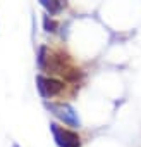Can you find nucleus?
<instances>
[{"instance_id":"f257e3e1","label":"nucleus","mask_w":141,"mask_h":147,"mask_svg":"<svg viewBox=\"0 0 141 147\" xmlns=\"http://www.w3.org/2000/svg\"><path fill=\"white\" fill-rule=\"evenodd\" d=\"M45 107L55 116L59 118L62 123L69 125V126H79L81 121H79V116L76 113V109L70 106V104H65V102H50V104H45Z\"/></svg>"},{"instance_id":"f03ea898","label":"nucleus","mask_w":141,"mask_h":147,"mask_svg":"<svg viewBox=\"0 0 141 147\" xmlns=\"http://www.w3.org/2000/svg\"><path fill=\"white\" fill-rule=\"evenodd\" d=\"M50 130H52L53 138L59 147H79L81 145V138L76 131L65 130V128L59 126L57 123H50Z\"/></svg>"},{"instance_id":"7ed1b4c3","label":"nucleus","mask_w":141,"mask_h":147,"mask_svg":"<svg viewBox=\"0 0 141 147\" xmlns=\"http://www.w3.org/2000/svg\"><path fill=\"white\" fill-rule=\"evenodd\" d=\"M36 87L43 97H55L64 90V83L55 78H45V76H36Z\"/></svg>"},{"instance_id":"20e7f679","label":"nucleus","mask_w":141,"mask_h":147,"mask_svg":"<svg viewBox=\"0 0 141 147\" xmlns=\"http://www.w3.org/2000/svg\"><path fill=\"white\" fill-rule=\"evenodd\" d=\"M40 4L47 9L48 14H59L62 11V2L59 0H40Z\"/></svg>"},{"instance_id":"39448f33","label":"nucleus","mask_w":141,"mask_h":147,"mask_svg":"<svg viewBox=\"0 0 141 147\" xmlns=\"http://www.w3.org/2000/svg\"><path fill=\"white\" fill-rule=\"evenodd\" d=\"M43 26H45V30H47V31H50V33L57 31V23H55L53 19H50L48 16H45V18H43Z\"/></svg>"},{"instance_id":"423d86ee","label":"nucleus","mask_w":141,"mask_h":147,"mask_svg":"<svg viewBox=\"0 0 141 147\" xmlns=\"http://www.w3.org/2000/svg\"><path fill=\"white\" fill-rule=\"evenodd\" d=\"M12 147H19V145H17V144H14V145H12Z\"/></svg>"}]
</instances>
